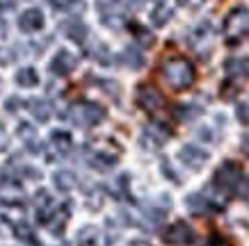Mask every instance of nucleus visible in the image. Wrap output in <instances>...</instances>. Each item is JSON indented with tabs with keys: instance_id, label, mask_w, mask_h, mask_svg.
Returning <instances> with one entry per match:
<instances>
[{
	"instance_id": "nucleus-23",
	"label": "nucleus",
	"mask_w": 249,
	"mask_h": 246,
	"mask_svg": "<svg viewBox=\"0 0 249 246\" xmlns=\"http://www.w3.org/2000/svg\"><path fill=\"white\" fill-rule=\"evenodd\" d=\"M16 82H18L21 87H35V84L39 82V75H37L35 68L25 66V68H21V71L16 73Z\"/></svg>"
},
{
	"instance_id": "nucleus-17",
	"label": "nucleus",
	"mask_w": 249,
	"mask_h": 246,
	"mask_svg": "<svg viewBox=\"0 0 249 246\" xmlns=\"http://www.w3.org/2000/svg\"><path fill=\"white\" fill-rule=\"evenodd\" d=\"M53 182H55V187L60 189V192H71L73 187L78 185V178H76V173L73 171H57L53 176Z\"/></svg>"
},
{
	"instance_id": "nucleus-34",
	"label": "nucleus",
	"mask_w": 249,
	"mask_h": 246,
	"mask_svg": "<svg viewBox=\"0 0 249 246\" xmlns=\"http://www.w3.org/2000/svg\"><path fill=\"white\" fill-rule=\"evenodd\" d=\"M178 2H181V5H185V7H196L201 0H178Z\"/></svg>"
},
{
	"instance_id": "nucleus-19",
	"label": "nucleus",
	"mask_w": 249,
	"mask_h": 246,
	"mask_svg": "<svg viewBox=\"0 0 249 246\" xmlns=\"http://www.w3.org/2000/svg\"><path fill=\"white\" fill-rule=\"evenodd\" d=\"M201 114V107H196V105H176L174 107V119L185 123V121H195L196 116Z\"/></svg>"
},
{
	"instance_id": "nucleus-25",
	"label": "nucleus",
	"mask_w": 249,
	"mask_h": 246,
	"mask_svg": "<svg viewBox=\"0 0 249 246\" xmlns=\"http://www.w3.org/2000/svg\"><path fill=\"white\" fill-rule=\"evenodd\" d=\"M55 9H62V12H83L85 2L83 0H51Z\"/></svg>"
},
{
	"instance_id": "nucleus-10",
	"label": "nucleus",
	"mask_w": 249,
	"mask_h": 246,
	"mask_svg": "<svg viewBox=\"0 0 249 246\" xmlns=\"http://www.w3.org/2000/svg\"><path fill=\"white\" fill-rule=\"evenodd\" d=\"M76 66H78L76 55H71L69 50H60L53 57V62H51V71L55 75H69Z\"/></svg>"
},
{
	"instance_id": "nucleus-35",
	"label": "nucleus",
	"mask_w": 249,
	"mask_h": 246,
	"mask_svg": "<svg viewBox=\"0 0 249 246\" xmlns=\"http://www.w3.org/2000/svg\"><path fill=\"white\" fill-rule=\"evenodd\" d=\"M16 107H18V100H16V98H9V100H7V110L12 112V110H16Z\"/></svg>"
},
{
	"instance_id": "nucleus-28",
	"label": "nucleus",
	"mask_w": 249,
	"mask_h": 246,
	"mask_svg": "<svg viewBox=\"0 0 249 246\" xmlns=\"http://www.w3.org/2000/svg\"><path fill=\"white\" fill-rule=\"evenodd\" d=\"M144 216L149 219V224L151 226H158L162 219H165V210H160V208H146L144 210Z\"/></svg>"
},
{
	"instance_id": "nucleus-3",
	"label": "nucleus",
	"mask_w": 249,
	"mask_h": 246,
	"mask_svg": "<svg viewBox=\"0 0 249 246\" xmlns=\"http://www.w3.org/2000/svg\"><path fill=\"white\" fill-rule=\"evenodd\" d=\"M69 119L71 123L78 128H91L101 123L106 119V110L98 103H89V100H80V103H73L71 110H69Z\"/></svg>"
},
{
	"instance_id": "nucleus-9",
	"label": "nucleus",
	"mask_w": 249,
	"mask_h": 246,
	"mask_svg": "<svg viewBox=\"0 0 249 246\" xmlns=\"http://www.w3.org/2000/svg\"><path fill=\"white\" fill-rule=\"evenodd\" d=\"M167 137H169V130H167L165 126H160V123H151V126L144 128L142 146H146V148H160V146L167 142Z\"/></svg>"
},
{
	"instance_id": "nucleus-21",
	"label": "nucleus",
	"mask_w": 249,
	"mask_h": 246,
	"mask_svg": "<svg viewBox=\"0 0 249 246\" xmlns=\"http://www.w3.org/2000/svg\"><path fill=\"white\" fill-rule=\"evenodd\" d=\"M89 164L94 166V169L106 171V169H112L114 164H117V157H114V155H107V153H96V155H91Z\"/></svg>"
},
{
	"instance_id": "nucleus-7",
	"label": "nucleus",
	"mask_w": 249,
	"mask_h": 246,
	"mask_svg": "<svg viewBox=\"0 0 249 246\" xmlns=\"http://www.w3.org/2000/svg\"><path fill=\"white\" fill-rule=\"evenodd\" d=\"M162 239H165V244L185 246V244H190V242H195V230H192L185 221H176V224H172L165 230Z\"/></svg>"
},
{
	"instance_id": "nucleus-16",
	"label": "nucleus",
	"mask_w": 249,
	"mask_h": 246,
	"mask_svg": "<svg viewBox=\"0 0 249 246\" xmlns=\"http://www.w3.org/2000/svg\"><path fill=\"white\" fill-rule=\"evenodd\" d=\"M28 110H30V114L39 121V123H46V121L51 119V105L46 103V100H41V98L28 100Z\"/></svg>"
},
{
	"instance_id": "nucleus-6",
	"label": "nucleus",
	"mask_w": 249,
	"mask_h": 246,
	"mask_svg": "<svg viewBox=\"0 0 249 246\" xmlns=\"http://www.w3.org/2000/svg\"><path fill=\"white\" fill-rule=\"evenodd\" d=\"M135 100H137V105L142 107L144 112H151V114L160 112V110L165 107V96H162L153 84H149V82H142V84L137 87Z\"/></svg>"
},
{
	"instance_id": "nucleus-5",
	"label": "nucleus",
	"mask_w": 249,
	"mask_h": 246,
	"mask_svg": "<svg viewBox=\"0 0 249 246\" xmlns=\"http://www.w3.org/2000/svg\"><path fill=\"white\" fill-rule=\"evenodd\" d=\"M240 166L235 162H224L219 166L217 171H215V178H213V185L217 187L219 192H224V194H231L235 192V187L240 185Z\"/></svg>"
},
{
	"instance_id": "nucleus-12",
	"label": "nucleus",
	"mask_w": 249,
	"mask_h": 246,
	"mask_svg": "<svg viewBox=\"0 0 249 246\" xmlns=\"http://www.w3.org/2000/svg\"><path fill=\"white\" fill-rule=\"evenodd\" d=\"M185 205H188L190 212H195V214H213V212H217V205L211 203L206 198L204 194H190L185 198Z\"/></svg>"
},
{
	"instance_id": "nucleus-24",
	"label": "nucleus",
	"mask_w": 249,
	"mask_h": 246,
	"mask_svg": "<svg viewBox=\"0 0 249 246\" xmlns=\"http://www.w3.org/2000/svg\"><path fill=\"white\" fill-rule=\"evenodd\" d=\"M67 219H69L67 208L62 210V212H53L51 221H48V228H51V232H53V235H62V230H64V224H67Z\"/></svg>"
},
{
	"instance_id": "nucleus-18",
	"label": "nucleus",
	"mask_w": 249,
	"mask_h": 246,
	"mask_svg": "<svg viewBox=\"0 0 249 246\" xmlns=\"http://www.w3.org/2000/svg\"><path fill=\"white\" fill-rule=\"evenodd\" d=\"M121 62L126 64L128 68H133V71H137V68L144 66V55L140 50H137L135 46H128L126 50L121 52Z\"/></svg>"
},
{
	"instance_id": "nucleus-26",
	"label": "nucleus",
	"mask_w": 249,
	"mask_h": 246,
	"mask_svg": "<svg viewBox=\"0 0 249 246\" xmlns=\"http://www.w3.org/2000/svg\"><path fill=\"white\" fill-rule=\"evenodd\" d=\"M133 34H135V39H137V44L140 46H144V48H149V46H153V34L146 28H142V25H133Z\"/></svg>"
},
{
	"instance_id": "nucleus-30",
	"label": "nucleus",
	"mask_w": 249,
	"mask_h": 246,
	"mask_svg": "<svg viewBox=\"0 0 249 246\" xmlns=\"http://www.w3.org/2000/svg\"><path fill=\"white\" fill-rule=\"evenodd\" d=\"M238 119H240L242 123H249V105L247 103L238 105Z\"/></svg>"
},
{
	"instance_id": "nucleus-8",
	"label": "nucleus",
	"mask_w": 249,
	"mask_h": 246,
	"mask_svg": "<svg viewBox=\"0 0 249 246\" xmlns=\"http://www.w3.org/2000/svg\"><path fill=\"white\" fill-rule=\"evenodd\" d=\"M178 157H181V162L185 164L188 169H192V171H199V169L208 162V153H206L204 148L195 146V144H185L181 148V153H178Z\"/></svg>"
},
{
	"instance_id": "nucleus-1",
	"label": "nucleus",
	"mask_w": 249,
	"mask_h": 246,
	"mask_svg": "<svg viewBox=\"0 0 249 246\" xmlns=\"http://www.w3.org/2000/svg\"><path fill=\"white\" fill-rule=\"evenodd\" d=\"M160 78L176 91L190 89L195 84L196 71L192 66V62L185 60V57H167L162 64H160Z\"/></svg>"
},
{
	"instance_id": "nucleus-36",
	"label": "nucleus",
	"mask_w": 249,
	"mask_h": 246,
	"mask_svg": "<svg viewBox=\"0 0 249 246\" xmlns=\"http://www.w3.org/2000/svg\"><path fill=\"white\" fill-rule=\"evenodd\" d=\"M128 246H151L149 242H142V239H137V242H130Z\"/></svg>"
},
{
	"instance_id": "nucleus-29",
	"label": "nucleus",
	"mask_w": 249,
	"mask_h": 246,
	"mask_svg": "<svg viewBox=\"0 0 249 246\" xmlns=\"http://www.w3.org/2000/svg\"><path fill=\"white\" fill-rule=\"evenodd\" d=\"M16 230H18V232H16V235H18V239H23V242H32V230L25 224H21Z\"/></svg>"
},
{
	"instance_id": "nucleus-27",
	"label": "nucleus",
	"mask_w": 249,
	"mask_h": 246,
	"mask_svg": "<svg viewBox=\"0 0 249 246\" xmlns=\"http://www.w3.org/2000/svg\"><path fill=\"white\" fill-rule=\"evenodd\" d=\"M89 55L96 62H101V64H107V62H110V52H107V48L101 44V41H96V44L91 46V48H89Z\"/></svg>"
},
{
	"instance_id": "nucleus-33",
	"label": "nucleus",
	"mask_w": 249,
	"mask_h": 246,
	"mask_svg": "<svg viewBox=\"0 0 249 246\" xmlns=\"http://www.w3.org/2000/svg\"><path fill=\"white\" fill-rule=\"evenodd\" d=\"M5 37H7V23L0 18V39H5Z\"/></svg>"
},
{
	"instance_id": "nucleus-32",
	"label": "nucleus",
	"mask_w": 249,
	"mask_h": 246,
	"mask_svg": "<svg viewBox=\"0 0 249 246\" xmlns=\"http://www.w3.org/2000/svg\"><path fill=\"white\" fill-rule=\"evenodd\" d=\"M240 148H242V153H245V155H249V134H247V137H242Z\"/></svg>"
},
{
	"instance_id": "nucleus-15",
	"label": "nucleus",
	"mask_w": 249,
	"mask_h": 246,
	"mask_svg": "<svg viewBox=\"0 0 249 246\" xmlns=\"http://www.w3.org/2000/svg\"><path fill=\"white\" fill-rule=\"evenodd\" d=\"M71 146H73V142H71V134L69 132H62V130H57V132L51 134V148H53V153L57 157H64L71 150Z\"/></svg>"
},
{
	"instance_id": "nucleus-11",
	"label": "nucleus",
	"mask_w": 249,
	"mask_h": 246,
	"mask_svg": "<svg viewBox=\"0 0 249 246\" xmlns=\"http://www.w3.org/2000/svg\"><path fill=\"white\" fill-rule=\"evenodd\" d=\"M18 28H21V32H37L44 28V14L39 12V9H25L21 16H18Z\"/></svg>"
},
{
	"instance_id": "nucleus-20",
	"label": "nucleus",
	"mask_w": 249,
	"mask_h": 246,
	"mask_svg": "<svg viewBox=\"0 0 249 246\" xmlns=\"http://www.w3.org/2000/svg\"><path fill=\"white\" fill-rule=\"evenodd\" d=\"M172 18V9L167 7L165 2H160V5H156V7L151 9V23L156 25V28H162V25H167V21Z\"/></svg>"
},
{
	"instance_id": "nucleus-13",
	"label": "nucleus",
	"mask_w": 249,
	"mask_h": 246,
	"mask_svg": "<svg viewBox=\"0 0 249 246\" xmlns=\"http://www.w3.org/2000/svg\"><path fill=\"white\" fill-rule=\"evenodd\" d=\"M60 30L64 32L71 41H76V44H85V39H87V25H85L83 21H78V18L64 21L60 25Z\"/></svg>"
},
{
	"instance_id": "nucleus-4",
	"label": "nucleus",
	"mask_w": 249,
	"mask_h": 246,
	"mask_svg": "<svg viewBox=\"0 0 249 246\" xmlns=\"http://www.w3.org/2000/svg\"><path fill=\"white\" fill-rule=\"evenodd\" d=\"M224 73H227L224 96L231 98L242 87V82L249 78V57H229L224 62Z\"/></svg>"
},
{
	"instance_id": "nucleus-22",
	"label": "nucleus",
	"mask_w": 249,
	"mask_h": 246,
	"mask_svg": "<svg viewBox=\"0 0 249 246\" xmlns=\"http://www.w3.org/2000/svg\"><path fill=\"white\" fill-rule=\"evenodd\" d=\"M76 244L78 246H96L98 244V232H96V228H91V226L83 228V230L78 232Z\"/></svg>"
},
{
	"instance_id": "nucleus-2",
	"label": "nucleus",
	"mask_w": 249,
	"mask_h": 246,
	"mask_svg": "<svg viewBox=\"0 0 249 246\" xmlns=\"http://www.w3.org/2000/svg\"><path fill=\"white\" fill-rule=\"evenodd\" d=\"M224 37L227 44L235 46L249 39V9L247 7H233L224 18Z\"/></svg>"
},
{
	"instance_id": "nucleus-14",
	"label": "nucleus",
	"mask_w": 249,
	"mask_h": 246,
	"mask_svg": "<svg viewBox=\"0 0 249 246\" xmlns=\"http://www.w3.org/2000/svg\"><path fill=\"white\" fill-rule=\"evenodd\" d=\"M96 7L103 18L121 16L124 9H130V0H96Z\"/></svg>"
},
{
	"instance_id": "nucleus-31",
	"label": "nucleus",
	"mask_w": 249,
	"mask_h": 246,
	"mask_svg": "<svg viewBox=\"0 0 249 246\" xmlns=\"http://www.w3.org/2000/svg\"><path fill=\"white\" fill-rule=\"evenodd\" d=\"M211 246H231V242L227 237H222V235H213Z\"/></svg>"
}]
</instances>
